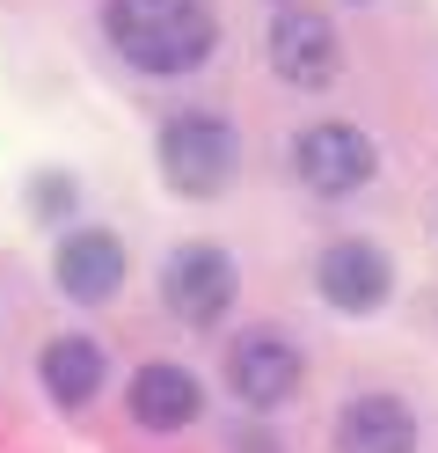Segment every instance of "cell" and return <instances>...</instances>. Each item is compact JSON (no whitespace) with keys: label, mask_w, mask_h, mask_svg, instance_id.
Here are the masks:
<instances>
[{"label":"cell","mask_w":438,"mask_h":453,"mask_svg":"<svg viewBox=\"0 0 438 453\" xmlns=\"http://www.w3.org/2000/svg\"><path fill=\"white\" fill-rule=\"evenodd\" d=\"M314 286H321L329 307H343V315H373V307L388 300L395 271H388V257H380L373 242H329L321 264H314Z\"/></svg>","instance_id":"52a82bcc"},{"label":"cell","mask_w":438,"mask_h":453,"mask_svg":"<svg viewBox=\"0 0 438 453\" xmlns=\"http://www.w3.org/2000/svg\"><path fill=\"white\" fill-rule=\"evenodd\" d=\"M234 293H242V271H234V257L219 242H183L161 264V300H168V315L183 329H219Z\"/></svg>","instance_id":"3957f363"},{"label":"cell","mask_w":438,"mask_h":453,"mask_svg":"<svg viewBox=\"0 0 438 453\" xmlns=\"http://www.w3.org/2000/svg\"><path fill=\"white\" fill-rule=\"evenodd\" d=\"M300 344L292 336H278V329H242L227 344V388L242 395L249 410H278V403H292V388H300Z\"/></svg>","instance_id":"277c9868"},{"label":"cell","mask_w":438,"mask_h":453,"mask_svg":"<svg viewBox=\"0 0 438 453\" xmlns=\"http://www.w3.org/2000/svg\"><path fill=\"white\" fill-rule=\"evenodd\" d=\"M271 66L278 81H292V88H329L336 66H343V44H336V22L314 15V8H278L271 15Z\"/></svg>","instance_id":"8992f818"},{"label":"cell","mask_w":438,"mask_h":453,"mask_svg":"<svg viewBox=\"0 0 438 453\" xmlns=\"http://www.w3.org/2000/svg\"><path fill=\"white\" fill-rule=\"evenodd\" d=\"M234 453H285V446H278L271 432H263V424H249V432H242V439H234Z\"/></svg>","instance_id":"7c38bea8"},{"label":"cell","mask_w":438,"mask_h":453,"mask_svg":"<svg viewBox=\"0 0 438 453\" xmlns=\"http://www.w3.org/2000/svg\"><path fill=\"white\" fill-rule=\"evenodd\" d=\"M373 139L358 125H307L300 132V147H292V168H300V183L314 197H350V190H365L373 183Z\"/></svg>","instance_id":"5b68a950"},{"label":"cell","mask_w":438,"mask_h":453,"mask_svg":"<svg viewBox=\"0 0 438 453\" xmlns=\"http://www.w3.org/2000/svg\"><path fill=\"white\" fill-rule=\"evenodd\" d=\"M103 30L139 73H190L219 44L204 0H103Z\"/></svg>","instance_id":"6da1fadb"},{"label":"cell","mask_w":438,"mask_h":453,"mask_svg":"<svg viewBox=\"0 0 438 453\" xmlns=\"http://www.w3.org/2000/svg\"><path fill=\"white\" fill-rule=\"evenodd\" d=\"M103 373H110V358H103V344H88V336H51V344H44V388H51V403H66V410L96 403Z\"/></svg>","instance_id":"8fae6325"},{"label":"cell","mask_w":438,"mask_h":453,"mask_svg":"<svg viewBox=\"0 0 438 453\" xmlns=\"http://www.w3.org/2000/svg\"><path fill=\"white\" fill-rule=\"evenodd\" d=\"M58 286H66V300H81V307H103L117 286H125V242L103 234V226H73V234L58 242Z\"/></svg>","instance_id":"ba28073f"},{"label":"cell","mask_w":438,"mask_h":453,"mask_svg":"<svg viewBox=\"0 0 438 453\" xmlns=\"http://www.w3.org/2000/svg\"><path fill=\"white\" fill-rule=\"evenodd\" d=\"M161 168L183 197H219L242 176V132L219 110H175L161 125Z\"/></svg>","instance_id":"7a4b0ae2"},{"label":"cell","mask_w":438,"mask_h":453,"mask_svg":"<svg viewBox=\"0 0 438 453\" xmlns=\"http://www.w3.org/2000/svg\"><path fill=\"white\" fill-rule=\"evenodd\" d=\"M336 453H417V417L402 395H358L336 417Z\"/></svg>","instance_id":"9c48e42d"},{"label":"cell","mask_w":438,"mask_h":453,"mask_svg":"<svg viewBox=\"0 0 438 453\" xmlns=\"http://www.w3.org/2000/svg\"><path fill=\"white\" fill-rule=\"evenodd\" d=\"M197 380L183 373V365H139L132 373V417L146 424V432H183V424L197 417Z\"/></svg>","instance_id":"30bf717a"}]
</instances>
